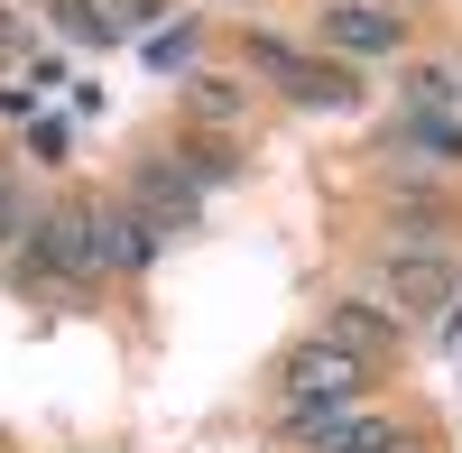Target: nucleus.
<instances>
[{"label": "nucleus", "instance_id": "1", "mask_svg": "<svg viewBox=\"0 0 462 453\" xmlns=\"http://www.w3.org/2000/svg\"><path fill=\"white\" fill-rule=\"evenodd\" d=\"M148 250H158V232L121 195H74L65 213H47L28 232V269H47V278H121Z\"/></svg>", "mask_w": 462, "mask_h": 453}, {"label": "nucleus", "instance_id": "2", "mask_svg": "<svg viewBox=\"0 0 462 453\" xmlns=\"http://www.w3.org/2000/svg\"><path fill=\"white\" fill-rule=\"evenodd\" d=\"M361 389H370V361L342 352V343H324V333L278 361V417H287V426L333 417V407H361Z\"/></svg>", "mask_w": 462, "mask_h": 453}, {"label": "nucleus", "instance_id": "3", "mask_svg": "<svg viewBox=\"0 0 462 453\" xmlns=\"http://www.w3.org/2000/svg\"><path fill=\"white\" fill-rule=\"evenodd\" d=\"M121 204H130L158 241H176V232H195V222H204V195H195V176H185L176 148H158V158H139V167H130Z\"/></svg>", "mask_w": 462, "mask_h": 453}, {"label": "nucleus", "instance_id": "4", "mask_svg": "<svg viewBox=\"0 0 462 453\" xmlns=\"http://www.w3.org/2000/svg\"><path fill=\"white\" fill-rule=\"evenodd\" d=\"M305 453H416L407 444V426L398 417H379V407H333V417H305V426H287Z\"/></svg>", "mask_w": 462, "mask_h": 453}, {"label": "nucleus", "instance_id": "5", "mask_svg": "<svg viewBox=\"0 0 462 453\" xmlns=\"http://www.w3.org/2000/svg\"><path fill=\"white\" fill-rule=\"evenodd\" d=\"M389 296L407 315H462V269L435 259V250H398L389 259Z\"/></svg>", "mask_w": 462, "mask_h": 453}, {"label": "nucleus", "instance_id": "6", "mask_svg": "<svg viewBox=\"0 0 462 453\" xmlns=\"http://www.w3.org/2000/svg\"><path fill=\"white\" fill-rule=\"evenodd\" d=\"M398 10H379V0H333L324 10V47L333 56H398Z\"/></svg>", "mask_w": 462, "mask_h": 453}, {"label": "nucleus", "instance_id": "7", "mask_svg": "<svg viewBox=\"0 0 462 453\" xmlns=\"http://www.w3.org/2000/svg\"><path fill=\"white\" fill-rule=\"evenodd\" d=\"M259 56H268V74H287V93L296 102H352L361 84H352V65H305V56H287L278 37H259Z\"/></svg>", "mask_w": 462, "mask_h": 453}, {"label": "nucleus", "instance_id": "8", "mask_svg": "<svg viewBox=\"0 0 462 453\" xmlns=\"http://www.w3.org/2000/svg\"><path fill=\"white\" fill-rule=\"evenodd\" d=\"M324 343H342V352H361V361L379 370V361H398V324L379 315V306H333V315H324Z\"/></svg>", "mask_w": 462, "mask_h": 453}, {"label": "nucleus", "instance_id": "9", "mask_svg": "<svg viewBox=\"0 0 462 453\" xmlns=\"http://www.w3.org/2000/svg\"><path fill=\"white\" fill-rule=\"evenodd\" d=\"M185 111H195V121H241V111H250V93L231 84V74H204V84L185 93Z\"/></svg>", "mask_w": 462, "mask_h": 453}, {"label": "nucleus", "instance_id": "10", "mask_svg": "<svg viewBox=\"0 0 462 453\" xmlns=\"http://www.w3.org/2000/svg\"><path fill=\"white\" fill-rule=\"evenodd\" d=\"M407 139L435 148V158H462V121H453V111H407Z\"/></svg>", "mask_w": 462, "mask_h": 453}, {"label": "nucleus", "instance_id": "11", "mask_svg": "<svg viewBox=\"0 0 462 453\" xmlns=\"http://www.w3.org/2000/svg\"><path fill=\"white\" fill-rule=\"evenodd\" d=\"M37 222H47V213L28 204V185H10V176H0V250H10L19 232H37Z\"/></svg>", "mask_w": 462, "mask_h": 453}, {"label": "nucleus", "instance_id": "12", "mask_svg": "<svg viewBox=\"0 0 462 453\" xmlns=\"http://www.w3.org/2000/svg\"><path fill=\"white\" fill-rule=\"evenodd\" d=\"M102 10H111V28H148V19H158V0H102Z\"/></svg>", "mask_w": 462, "mask_h": 453}]
</instances>
